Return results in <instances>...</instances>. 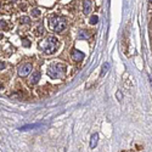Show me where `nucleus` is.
<instances>
[{"label":"nucleus","mask_w":152,"mask_h":152,"mask_svg":"<svg viewBox=\"0 0 152 152\" xmlns=\"http://www.w3.org/2000/svg\"><path fill=\"white\" fill-rule=\"evenodd\" d=\"M59 46H60V42H59V39L56 38V37H46L45 39H43V40L38 44V47H39V50L43 51L44 54L46 55H51L54 54L56 50L59 49Z\"/></svg>","instance_id":"obj_1"},{"label":"nucleus","mask_w":152,"mask_h":152,"mask_svg":"<svg viewBox=\"0 0 152 152\" xmlns=\"http://www.w3.org/2000/svg\"><path fill=\"white\" fill-rule=\"evenodd\" d=\"M67 72V66L61 62H52L47 68V76L52 79H62L65 78Z\"/></svg>","instance_id":"obj_2"},{"label":"nucleus","mask_w":152,"mask_h":152,"mask_svg":"<svg viewBox=\"0 0 152 152\" xmlns=\"http://www.w3.org/2000/svg\"><path fill=\"white\" fill-rule=\"evenodd\" d=\"M66 20L61 17V16H52L49 18V28L55 32V33H61L63 29H66Z\"/></svg>","instance_id":"obj_3"},{"label":"nucleus","mask_w":152,"mask_h":152,"mask_svg":"<svg viewBox=\"0 0 152 152\" xmlns=\"http://www.w3.org/2000/svg\"><path fill=\"white\" fill-rule=\"evenodd\" d=\"M30 71H32V63L27 62V63H23L22 66H20V68H18V71H17V73H18L20 77L25 78V77H27V76L30 73Z\"/></svg>","instance_id":"obj_4"},{"label":"nucleus","mask_w":152,"mask_h":152,"mask_svg":"<svg viewBox=\"0 0 152 152\" xmlns=\"http://www.w3.org/2000/svg\"><path fill=\"white\" fill-rule=\"evenodd\" d=\"M39 79H40V72H39V71H34L33 73L30 74V77H29V84L35 85L39 82Z\"/></svg>","instance_id":"obj_5"},{"label":"nucleus","mask_w":152,"mask_h":152,"mask_svg":"<svg viewBox=\"0 0 152 152\" xmlns=\"http://www.w3.org/2000/svg\"><path fill=\"white\" fill-rule=\"evenodd\" d=\"M72 59H73V61L76 62H81L83 59H84V54L81 52L79 50H72Z\"/></svg>","instance_id":"obj_6"},{"label":"nucleus","mask_w":152,"mask_h":152,"mask_svg":"<svg viewBox=\"0 0 152 152\" xmlns=\"http://www.w3.org/2000/svg\"><path fill=\"white\" fill-rule=\"evenodd\" d=\"M91 11V1L90 0H84L83 1V12L84 15H88Z\"/></svg>","instance_id":"obj_7"},{"label":"nucleus","mask_w":152,"mask_h":152,"mask_svg":"<svg viewBox=\"0 0 152 152\" xmlns=\"http://www.w3.org/2000/svg\"><path fill=\"white\" fill-rule=\"evenodd\" d=\"M98 141H99V135L95 133L93 136H91V139H90V147L91 148H94V147H96V145H98Z\"/></svg>","instance_id":"obj_8"},{"label":"nucleus","mask_w":152,"mask_h":152,"mask_svg":"<svg viewBox=\"0 0 152 152\" xmlns=\"http://www.w3.org/2000/svg\"><path fill=\"white\" fill-rule=\"evenodd\" d=\"M0 29H4V30H9L10 26L7 25V22L5 20H0Z\"/></svg>","instance_id":"obj_9"},{"label":"nucleus","mask_w":152,"mask_h":152,"mask_svg":"<svg viewBox=\"0 0 152 152\" xmlns=\"http://www.w3.org/2000/svg\"><path fill=\"white\" fill-rule=\"evenodd\" d=\"M43 32H44V28H43V25H39V26L37 27V29L34 30V34H35L37 37H39V35H42V34H43Z\"/></svg>","instance_id":"obj_10"},{"label":"nucleus","mask_w":152,"mask_h":152,"mask_svg":"<svg viewBox=\"0 0 152 152\" xmlns=\"http://www.w3.org/2000/svg\"><path fill=\"white\" fill-rule=\"evenodd\" d=\"M30 12H32V16H33V17H39V16H40V13H42L40 10L37 9V7H34V9H32Z\"/></svg>","instance_id":"obj_11"},{"label":"nucleus","mask_w":152,"mask_h":152,"mask_svg":"<svg viewBox=\"0 0 152 152\" xmlns=\"http://www.w3.org/2000/svg\"><path fill=\"white\" fill-rule=\"evenodd\" d=\"M98 21H99V17H98L96 15H94V16H91V17H90L89 23H90V25H96Z\"/></svg>","instance_id":"obj_12"},{"label":"nucleus","mask_w":152,"mask_h":152,"mask_svg":"<svg viewBox=\"0 0 152 152\" xmlns=\"http://www.w3.org/2000/svg\"><path fill=\"white\" fill-rule=\"evenodd\" d=\"M108 63L107 62H105V63H103V66H102V69H101V76H103V74H105L106 73V72H107V69H108Z\"/></svg>","instance_id":"obj_13"},{"label":"nucleus","mask_w":152,"mask_h":152,"mask_svg":"<svg viewBox=\"0 0 152 152\" xmlns=\"http://www.w3.org/2000/svg\"><path fill=\"white\" fill-rule=\"evenodd\" d=\"M22 44H23V46H26V47H29V46H30V42L28 40L27 38H23V39H22Z\"/></svg>","instance_id":"obj_14"},{"label":"nucleus","mask_w":152,"mask_h":152,"mask_svg":"<svg viewBox=\"0 0 152 152\" xmlns=\"http://www.w3.org/2000/svg\"><path fill=\"white\" fill-rule=\"evenodd\" d=\"M21 23H26V25H29L30 21L28 17H26V16H23V17H21Z\"/></svg>","instance_id":"obj_15"},{"label":"nucleus","mask_w":152,"mask_h":152,"mask_svg":"<svg viewBox=\"0 0 152 152\" xmlns=\"http://www.w3.org/2000/svg\"><path fill=\"white\" fill-rule=\"evenodd\" d=\"M6 68V62H0V71H3V69H5Z\"/></svg>","instance_id":"obj_16"},{"label":"nucleus","mask_w":152,"mask_h":152,"mask_svg":"<svg viewBox=\"0 0 152 152\" xmlns=\"http://www.w3.org/2000/svg\"><path fill=\"white\" fill-rule=\"evenodd\" d=\"M82 37H84L85 39L88 38V34L85 33V32H84V30H82V32H81V34H79V38H82Z\"/></svg>","instance_id":"obj_17"},{"label":"nucleus","mask_w":152,"mask_h":152,"mask_svg":"<svg viewBox=\"0 0 152 152\" xmlns=\"http://www.w3.org/2000/svg\"><path fill=\"white\" fill-rule=\"evenodd\" d=\"M117 96H118V100L122 99V98H121V93H119V91H118V94H117Z\"/></svg>","instance_id":"obj_18"},{"label":"nucleus","mask_w":152,"mask_h":152,"mask_svg":"<svg viewBox=\"0 0 152 152\" xmlns=\"http://www.w3.org/2000/svg\"><path fill=\"white\" fill-rule=\"evenodd\" d=\"M0 89H3V84L1 83H0Z\"/></svg>","instance_id":"obj_19"},{"label":"nucleus","mask_w":152,"mask_h":152,"mask_svg":"<svg viewBox=\"0 0 152 152\" xmlns=\"http://www.w3.org/2000/svg\"><path fill=\"white\" fill-rule=\"evenodd\" d=\"M0 39H3V34L1 33H0Z\"/></svg>","instance_id":"obj_20"},{"label":"nucleus","mask_w":152,"mask_h":152,"mask_svg":"<svg viewBox=\"0 0 152 152\" xmlns=\"http://www.w3.org/2000/svg\"><path fill=\"white\" fill-rule=\"evenodd\" d=\"M150 3H151V4H152V0H150Z\"/></svg>","instance_id":"obj_21"},{"label":"nucleus","mask_w":152,"mask_h":152,"mask_svg":"<svg viewBox=\"0 0 152 152\" xmlns=\"http://www.w3.org/2000/svg\"><path fill=\"white\" fill-rule=\"evenodd\" d=\"M0 6H1V5H0Z\"/></svg>","instance_id":"obj_22"}]
</instances>
